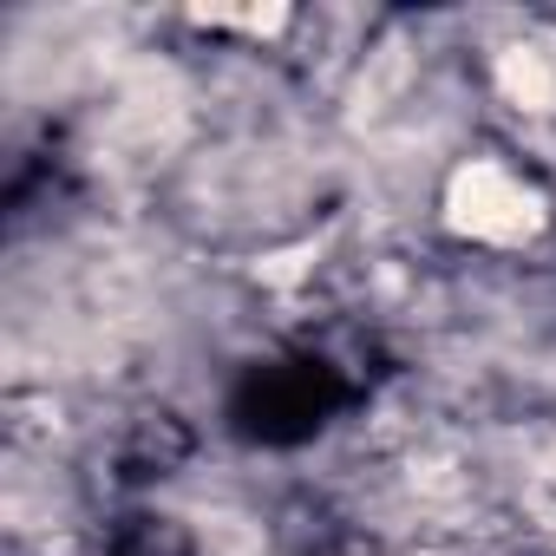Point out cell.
<instances>
[{"mask_svg":"<svg viewBox=\"0 0 556 556\" xmlns=\"http://www.w3.org/2000/svg\"><path fill=\"white\" fill-rule=\"evenodd\" d=\"M445 210H452V223H458L465 236L510 242V236L536 229V216H543V197H536V190H523V184H517L504 164H465V170L452 177V197H445Z\"/></svg>","mask_w":556,"mask_h":556,"instance_id":"cell-1","label":"cell"},{"mask_svg":"<svg viewBox=\"0 0 556 556\" xmlns=\"http://www.w3.org/2000/svg\"><path fill=\"white\" fill-rule=\"evenodd\" d=\"M497 79H504V92L517 99V105H530V112H549L556 105V73L543 66V53H504V66H497Z\"/></svg>","mask_w":556,"mask_h":556,"instance_id":"cell-2","label":"cell"}]
</instances>
